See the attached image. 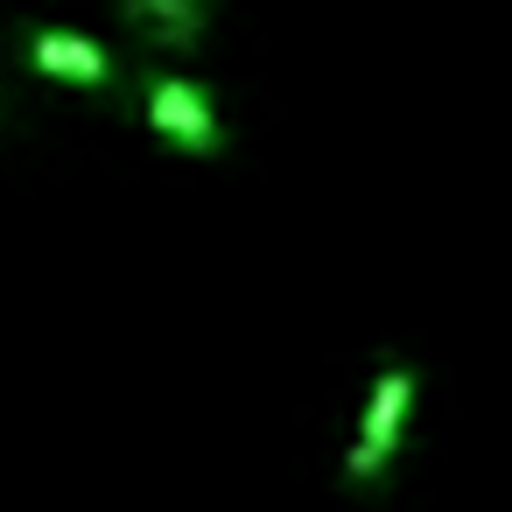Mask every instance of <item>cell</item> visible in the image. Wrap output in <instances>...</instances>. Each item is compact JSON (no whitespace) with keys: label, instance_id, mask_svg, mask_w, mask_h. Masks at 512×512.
I'll return each mask as SVG.
<instances>
[{"label":"cell","instance_id":"obj_3","mask_svg":"<svg viewBox=\"0 0 512 512\" xmlns=\"http://www.w3.org/2000/svg\"><path fill=\"white\" fill-rule=\"evenodd\" d=\"M120 15H127V29H134V43H141V50L190 64V57L211 43L218 0H120Z\"/></svg>","mask_w":512,"mask_h":512},{"label":"cell","instance_id":"obj_1","mask_svg":"<svg viewBox=\"0 0 512 512\" xmlns=\"http://www.w3.org/2000/svg\"><path fill=\"white\" fill-rule=\"evenodd\" d=\"M414 400H421L414 365L386 358L372 372V386H365V407H358V428H351V449H344V491H372L393 470V456H400V442L414 428Z\"/></svg>","mask_w":512,"mask_h":512},{"label":"cell","instance_id":"obj_4","mask_svg":"<svg viewBox=\"0 0 512 512\" xmlns=\"http://www.w3.org/2000/svg\"><path fill=\"white\" fill-rule=\"evenodd\" d=\"M29 64L43 71V78H57V85H113V57L92 43V36H78V29H36L29 36Z\"/></svg>","mask_w":512,"mask_h":512},{"label":"cell","instance_id":"obj_2","mask_svg":"<svg viewBox=\"0 0 512 512\" xmlns=\"http://www.w3.org/2000/svg\"><path fill=\"white\" fill-rule=\"evenodd\" d=\"M148 127H155L162 148H176V155H190V162H204V155L225 148L218 99H211L190 71H162V78H148Z\"/></svg>","mask_w":512,"mask_h":512}]
</instances>
